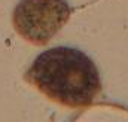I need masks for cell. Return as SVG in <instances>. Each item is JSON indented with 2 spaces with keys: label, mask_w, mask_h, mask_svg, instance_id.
<instances>
[{
  "label": "cell",
  "mask_w": 128,
  "mask_h": 122,
  "mask_svg": "<svg viewBox=\"0 0 128 122\" xmlns=\"http://www.w3.org/2000/svg\"><path fill=\"white\" fill-rule=\"evenodd\" d=\"M27 79L45 97L70 109L90 107L101 91L96 62L70 46H55L37 55Z\"/></svg>",
  "instance_id": "obj_1"
},
{
  "label": "cell",
  "mask_w": 128,
  "mask_h": 122,
  "mask_svg": "<svg viewBox=\"0 0 128 122\" xmlns=\"http://www.w3.org/2000/svg\"><path fill=\"white\" fill-rule=\"evenodd\" d=\"M70 18L66 0H20L14 10L16 33L36 46L46 45Z\"/></svg>",
  "instance_id": "obj_2"
}]
</instances>
